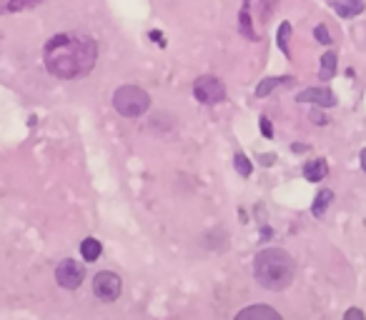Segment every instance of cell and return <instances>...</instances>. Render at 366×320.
<instances>
[{
  "label": "cell",
  "instance_id": "484cf974",
  "mask_svg": "<svg viewBox=\"0 0 366 320\" xmlns=\"http://www.w3.org/2000/svg\"><path fill=\"white\" fill-rule=\"evenodd\" d=\"M361 170H366V148L361 150Z\"/></svg>",
  "mask_w": 366,
  "mask_h": 320
},
{
  "label": "cell",
  "instance_id": "3957f363",
  "mask_svg": "<svg viewBox=\"0 0 366 320\" xmlns=\"http://www.w3.org/2000/svg\"><path fill=\"white\" fill-rule=\"evenodd\" d=\"M113 108L123 118H141L151 108V98L138 85H123L113 93Z\"/></svg>",
  "mask_w": 366,
  "mask_h": 320
},
{
  "label": "cell",
  "instance_id": "30bf717a",
  "mask_svg": "<svg viewBox=\"0 0 366 320\" xmlns=\"http://www.w3.org/2000/svg\"><path fill=\"white\" fill-rule=\"evenodd\" d=\"M326 173H328V165H326V160H311V163H306L304 165V178H306L308 183H319V180H324L326 178Z\"/></svg>",
  "mask_w": 366,
  "mask_h": 320
},
{
  "label": "cell",
  "instance_id": "4fadbf2b",
  "mask_svg": "<svg viewBox=\"0 0 366 320\" xmlns=\"http://www.w3.org/2000/svg\"><path fill=\"white\" fill-rule=\"evenodd\" d=\"M249 8H251V3L249 0H243V8H241V13H238V33L246 35L249 40H256V33H253V28H251Z\"/></svg>",
  "mask_w": 366,
  "mask_h": 320
},
{
  "label": "cell",
  "instance_id": "d4e9b609",
  "mask_svg": "<svg viewBox=\"0 0 366 320\" xmlns=\"http://www.w3.org/2000/svg\"><path fill=\"white\" fill-rule=\"evenodd\" d=\"M291 150L293 153H304V150H308V145H299V143H296V145H291Z\"/></svg>",
  "mask_w": 366,
  "mask_h": 320
},
{
  "label": "cell",
  "instance_id": "cb8c5ba5",
  "mask_svg": "<svg viewBox=\"0 0 366 320\" xmlns=\"http://www.w3.org/2000/svg\"><path fill=\"white\" fill-rule=\"evenodd\" d=\"M344 318H356V320H364V313H361V310H359V308H351V310H346V313H344Z\"/></svg>",
  "mask_w": 366,
  "mask_h": 320
},
{
  "label": "cell",
  "instance_id": "9a60e30c",
  "mask_svg": "<svg viewBox=\"0 0 366 320\" xmlns=\"http://www.w3.org/2000/svg\"><path fill=\"white\" fill-rule=\"evenodd\" d=\"M336 53H324V58H321V70H319V78L321 80H331V78L336 76Z\"/></svg>",
  "mask_w": 366,
  "mask_h": 320
},
{
  "label": "cell",
  "instance_id": "d6986e66",
  "mask_svg": "<svg viewBox=\"0 0 366 320\" xmlns=\"http://www.w3.org/2000/svg\"><path fill=\"white\" fill-rule=\"evenodd\" d=\"M313 38L319 40L321 45H331V43H334V40H331V35H328L326 25H316V28H313Z\"/></svg>",
  "mask_w": 366,
  "mask_h": 320
},
{
  "label": "cell",
  "instance_id": "5bb4252c",
  "mask_svg": "<svg viewBox=\"0 0 366 320\" xmlns=\"http://www.w3.org/2000/svg\"><path fill=\"white\" fill-rule=\"evenodd\" d=\"M43 0H0V13H18V10H28L33 5H38Z\"/></svg>",
  "mask_w": 366,
  "mask_h": 320
},
{
  "label": "cell",
  "instance_id": "8fae6325",
  "mask_svg": "<svg viewBox=\"0 0 366 320\" xmlns=\"http://www.w3.org/2000/svg\"><path fill=\"white\" fill-rule=\"evenodd\" d=\"M100 253H103V245H100V240H96V238H85V240L80 243V258H83L85 263H96L98 258H100Z\"/></svg>",
  "mask_w": 366,
  "mask_h": 320
},
{
  "label": "cell",
  "instance_id": "7402d4cb",
  "mask_svg": "<svg viewBox=\"0 0 366 320\" xmlns=\"http://www.w3.org/2000/svg\"><path fill=\"white\" fill-rule=\"evenodd\" d=\"M273 160H276V155H273V153H266V155H258V163H261L264 168H269V165H273Z\"/></svg>",
  "mask_w": 366,
  "mask_h": 320
},
{
  "label": "cell",
  "instance_id": "ffe728a7",
  "mask_svg": "<svg viewBox=\"0 0 366 320\" xmlns=\"http://www.w3.org/2000/svg\"><path fill=\"white\" fill-rule=\"evenodd\" d=\"M258 125H261V135H264V138H273V128H271V120L266 115H261Z\"/></svg>",
  "mask_w": 366,
  "mask_h": 320
},
{
  "label": "cell",
  "instance_id": "44dd1931",
  "mask_svg": "<svg viewBox=\"0 0 366 320\" xmlns=\"http://www.w3.org/2000/svg\"><path fill=\"white\" fill-rule=\"evenodd\" d=\"M308 118H311L316 125H326V123H328V118L321 113V110H311V115H308Z\"/></svg>",
  "mask_w": 366,
  "mask_h": 320
},
{
  "label": "cell",
  "instance_id": "277c9868",
  "mask_svg": "<svg viewBox=\"0 0 366 320\" xmlns=\"http://www.w3.org/2000/svg\"><path fill=\"white\" fill-rule=\"evenodd\" d=\"M193 98L203 105H216L226 100V85L216 76H198L193 83Z\"/></svg>",
  "mask_w": 366,
  "mask_h": 320
},
{
  "label": "cell",
  "instance_id": "8992f818",
  "mask_svg": "<svg viewBox=\"0 0 366 320\" xmlns=\"http://www.w3.org/2000/svg\"><path fill=\"white\" fill-rule=\"evenodd\" d=\"M56 280H58L60 288H65V290H78L83 280H85V270H83V265L73 260V258H65V260H60L58 268H56Z\"/></svg>",
  "mask_w": 366,
  "mask_h": 320
},
{
  "label": "cell",
  "instance_id": "5b68a950",
  "mask_svg": "<svg viewBox=\"0 0 366 320\" xmlns=\"http://www.w3.org/2000/svg\"><path fill=\"white\" fill-rule=\"evenodd\" d=\"M120 293H123V280H120V275H116V273L103 270V273H98L96 278H93V295H96L98 300L113 303V300H118Z\"/></svg>",
  "mask_w": 366,
  "mask_h": 320
},
{
  "label": "cell",
  "instance_id": "52a82bcc",
  "mask_svg": "<svg viewBox=\"0 0 366 320\" xmlns=\"http://www.w3.org/2000/svg\"><path fill=\"white\" fill-rule=\"evenodd\" d=\"M299 103H313V105H321V108H334L336 105V95L331 93L328 88H306L296 95Z\"/></svg>",
  "mask_w": 366,
  "mask_h": 320
},
{
  "label": "cell",
  "instance_id": "e0dca14e",
  "mask_svg": "<svg viewBox=\"0 0 366 320\" xmlns=\"http://www.w3.org/2000/svg\"><path fill=\"white\" fill-rule=\"evenodd\" d=\"M289 38H291V23H281L276 33V45L284 55H289Z\"/></svg>",
  "mask_w": 366,
  "mask_h": 320
},
{
  "label": "cell",
  "instance_id": "9c48e42d",
  "mask_svg": "<svg viewBox=\"0 0 366 320\" xmlns=\"http://www.w3.org/2000/svg\"><path fill=\"white\" fill-rule=\"evenodd\" d=\"M334 10L341 15V18H354L359 13H364V0H331Z\"/></svg>",
  "mask_w": 366,
  "mask_h": 320
},
{
  "label": "cell",
  "instance_id": "7a4b0ae2",
  "mask_svg": "<svg viewBox=\"0 0 366 320\" xmlns=\"http://www.w3.org/2000/svg\"><path fill=\"white\" fill-rule=\"evenodd\" d=\"M253 275L266 290H286L296 278V260L284 248H266L256 255Z\"/></svg>",
  "mask_w": 366,
  "mask_h": 320
},
{
  "label": "cell",
  "instance_id": "2e32d148",
  "mask_svg": "<svg viewBox=\"0 0 366 320\" xmlns=\"http://www.w3.org/2000/svg\"><path fill=\"white\" fill-rule=\"evenodd\" d=\"M281 83H291V78H264V80L258 83V88H256V95H258V98H266V95H269L276 85H281Z\"/></svg>",
  "mask_w": 366,
  "mask_h": 320
},
{
  "label": "cell",
  "instance_id": "ba28073f",
  "mask_svg": "<svg viewBox=\"0 0 366 320\" xmlns=\"http://www.w3.org/2000/svg\"><path fill=\"white\" fill-rule=\"evenodd\" d=\"M246 318H264V320H281V313L273 310L269 305H251V308H243L238 310L236 320H246Z\"/></svg>",
  "mask_w": 366,
  "mask_h": 320
},
{
  "label": "cell",
  "instance_id": "ac0fdd59",
  "mask_svg": "<svg viewBox=\"0 0 366 320\" xmlns=\"http://www.w3.org/2000/svg\"><path fill=\"white\" fill-rule=\"evenodd\" d=\"M233 168L238 170V175H241V178H249L251 170H253L251 168V160L243 155V153H236V158H233Z\"/></svg>",
  "mask_w": 366,
  "mask_h": 320
},
{
  "label": "cell",
  "instance_id": "7c38bea8",
  "mask_svg": "<svg viewBox=\"0 0 366 320\" xmlns=\"http://www.w3.org/2000/svg\"><path fill=\"white\" fill-rule=\"evenodd\" d=\"M331 200H334V193H331V190H319V195L313 198V205H311V215H313V218H321V215L326 213V208L331 205Z\"/></svg>",
  "mask_w": 366,
  "mask_h": 320
},
{
  "label": "cell",
  "instance_id": "603a6c76",
  "mask_svg": "<svg viewBox=\"0 0 366 320\" xmlns=\"http://www.w3.org/2000/svg\"><path fill=\"white\" fill-rule=\"evenodd\" d=\"M151 40L158 43L161 48H166V38H163V33H161V30H151Z\"/></svg>",
  "mask_w": 366,
  "mask_h": 320
},
{
  "label": "cell",
  "instance_id": "6da1fadb",
  "mask_svg": "<svg viewBox=\"0 0 366 320\" xmlns=\"http://www.w3.org/2000/svg\"><path fill=\"white\" fill-rule=\"evenodd\" d=\"M98 60V45L83 33H60L45 43L43 63L45 70L60 80H76L88 76Z\"/></svg>",
  "mask_w": 366,
  "mask_h": 320
}]
</instances>
